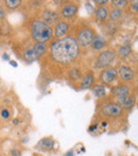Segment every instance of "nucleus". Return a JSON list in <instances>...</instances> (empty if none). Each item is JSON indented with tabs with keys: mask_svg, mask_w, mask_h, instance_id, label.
<instances>
[{
	"mask_svg": "<svg viewBox=\"0 0 138 156\" xmlns=\"http://www.w3.org/2000/svg\"><path fill=\"white\" fill-rule=\"evenodd\" d=\"M108 46V39L106 38L103 35L100 34H96V36L94 37L93 43L90 45V48L94 51H103L105 50V48Z\"/></svg>",
	"mask_w": 138,
	"mask_h": 156,
	"instance_id": "nucleus-13",
	"label": "nucleus"
},
{
	"mask_svg": "<svg viewBox=\"0 0 138 156\" xmlns=\"http://www.w3.org/2000/svg\"><path fill=\"white\" fill-rule=\"evenodd\" d=\"M79 9H80V3L74 1H65L61 5V9L58 11L60 16L66 19H71L78 14Z\"/></svg>",
	"mask_w": 138,
	"mask_h": 156,
	"instance_id": "nucleus-7",
	"label": "nucleus"
},
{
	"mask_svg": "<svg viewBox=\"0 0 138 156\" xmlns=\"http://www.w3.org/2000/svg\"><path fill=\"white\" fill-rule=\"evenodd\" d=\"M91 91H93L94 96L98 99H102L105 97L106 94V89H105V86L101 84H95L93 87H91Z\"/></svg>",
	"mask_w": 138,
	"mask_h": 156,
	"instance_id": "nucleus-21",
	"label": "nucleus"
},
{
	"mask_svg": "<svg viewBox=\"0 0 138 156\" xmlns=\"http://www.w3.org/2000/svg\"><path fill=\"white\" fill-rule=\"evenodd\" d=\"M98 127H99V123H93V124H90V126L88 127V132H89V133H93V132L97 131Z\"/></svg>",
	"mask_w": 138,
	"mask_h": 156,
	"instance_id": "nucleus-31",
	"label": "nucleus"
},
{
	"mask_svg": "<svg viewBox=\"0 0 138 156\" xmlns=\"http://www.w3.org/2000/svg\"><path fill=\"white\" fill-rule=\"evenodd\" d=\"M93 15L94 18H95V21L102 25L105 21L108 20L109 10L107 9V6H97V9H95V12H94Z\"/></svg>",
	"mask_w": 138,
	"mask_h": 156,
	"instance_id": "nucleus-15",
	"label": "nucleus"
},
{
	"mask_svg": "<svg viewBox=\"0 0 138 156\" xmlns=\"http://www.w3.org/2000/svg\"><path fill=\"white\" fill-rule=\"evenodd\" d=\"M116 102L119 103V104L123 107V109L126 113H130V112L134 108V106L137 103L136 94L132 93L130 94H126V96L119 97V98L116 99Z\"/></svg>",
	"mask_w": 138,
	"mask_h": 156,
	"instance_id": "nucleus-9",
	"label": "nucleus"
},
{
	"mask_svg": "<svg viewBox=\"0 0 138 156\" xmlns=\"http://www.w3.org/2000/svg\"><path fill=\"white\" fill-rule=\"evenodd\" d=\"M82 73H81V71L78 69L76 67H72L71 69L69 70V78L71 79L72 81H78L82 79Z\"/></svg>",
	"mask_w": 138,
	"mask_h": 156,
	"instance_id": "nucleus-24",
	"label": "nucleus"
},
{
	"mask_svg": "<svg viewBox=\"0 0 138 156\" xmlns=\"http://www.w3.org/2000/svg\"><path fill=\"white\" fill-rule=\"evenodd\" d=\"M126 112L123 107L116 101H107L99 109V116L103 119V121H120L126 119ZM108 123V122H107Z\"/></svg>",
	"mask_w": 138,
	"mask_h": 156,
	"instance_id": "nucleus-2",
	"label": "nucleus"
},
{
	"mask_svg": "<svg viewBox=\"0 0 138 156\" xmlns=\"http://www.w3.org/2000/svg\"><path fill=\"white\" fill-rule=\"evenodd\" d=\"M0 116H1L2 119H9L11 117V112L8 108H2L0 112Z\"/></svg>",
	"mask_w": 138,
	"mask_h": 156,
	"instance_id": "nucleus-27",
	"label": "nucleus"
},
{
	"mask_svg": "<svg viewBox=\"0 0 138 156\" xmlns=\"http://www.w3.org/2000/svg\"><path fill=\"white\" fill-rule=\"evenodd\" d=\"M65 156H74V151H73V149H71L70 151H68V152L65 154Z\"/></svg>",
	"mask_w": 138,
	"mask_h": 156,
	"instance_id": "nucleus-33",
	"label": "nucleus"
},
{
	"mask_svg": "<svg viewBox=\"0 0 138 156\" xmlns=\"http://www.w3.org/2000/svg\"><path fill=\"white\" fill-rule=\"evenodd\" d=\"M133 50H132V47L130 45H122L118 48L117 50V56L121 60H126L131 56L132 54Z\"/></svg>",
	"mask_w": 138,
	"mask_h": 156,
	"instance_id": "nucleus-20",
	"label": "nucleus"
},
{
	"mask_svg": "<svg viewBox=\"0 0 138 156\" xmlns=\"http://www.w3.org/2000/svg\"><path fill=\"white\" fill-rule=\"evenodd\" d=\"M13 123H14V125L18 124V119H14V120H13Z\"/></svg>",
	"mask_w": 138,
	"mask_h": 156,
	"instance_id": "nucleus-35",
	"label": "nucleus"
},
{
	"mask_svg": "<svg viewBox=\"0 0 138 156\" xmlns=\"http://www.w3.org/2000/svg\"><path fill=\"white\" fill-rule=\"evenodd\" d=\"M136 105H137V107H138V100H137V103H136Z\"/></svg>",
	"mask_w": 138,
	"mask_h": 156,
	"instance_id": "nucleus-38",
	"label": "nucleus"
},
{
	"mask_svg": "<svg viewBox=\"0 0 138 156\" xmlns=\"http://www.w3.org/2000/svg\"><path fill=\"white\" fill-rule=\"evenodd\" d=\"M96 34L97 33H96L95 29L93 27H90L88 25H83L76 31L74 38H76V43H78L80 48H88L90 47Z\"/></svg>",
	"mask_w": 138,
	"mask_h": 156,
	"instance_id": "nucleus-4",
	"label": "nucleus"
},
{
	"mask_svg": "<svg viewBox=\"0 0 138 156\" xmlns=\"http://www.w3.org/2000/svg\"><path fill=\"white\" fill-rule=\"evenodd\" d=\"M118 78V69H116L113 66H109L107 68H104L99 73V84L103 86H109L111 85Z\"/></svg>",
	"mask_w": 138,
	"mask_h": 156,
	"instance_id": "nucleus-6",
	"label": "nucleus"
},
{
	"mask_svg": "<svg viewBox=\"0 0 138 156\" xmlns=\"http://www.w3.org/2000/svg\"><path fill=\"white\" fill-rule=\"evenodd\" d=\"M60 14L55 11H52V10H44L43 12L41 13V19L44 21L45 23L49 26H53L56 25L58 21L61 20L60 18Z\"/></svg>",
	"mask_w": 138,
	"mask_h": 156,
	"instance_id": "nucleus-11",
	"label": "nucleus"
},
{
	"mask_svg": "<svg viewBox=\"0 0 138 156\" xmlns=\"http://www.w3.org/2000/svg\"><path fill=\"white\" fill-rule=\"evenodd\" d=\"M31 36L35 43L47 44L53 37V28L44 23L41 19H33L31 21Z\"/></svg>",
	"mask_w": 138,
	"mask_h": 156,
	"instance_id": "nucleus-3",
	"label": "nucleus"
},
{
	"mask_svg": "<svg viewBox=\"0 0 138 156\" xmlns=\"http://www.w3.org/2000/svg\"><path fill=\"white\" fill-rule=\"evenodd\" d=\"M95 74L91 70L87 71L84 76H82L80 82V89L84 90V89H91V87L95 85Z\"/></svg>",
	"mask_w": 138,
	"mask_h": 156,
	"instance_id": "nucleus-16",
	"label": "nucleus"
},
{
	"mask_svg": "<svg viewBox=\"0 0 138 156\" xmlns=\"http://www.w3.org/2000/svg\"><path fill=\"white\" fill-rule=\"evenodd\" d=\"M70 30V23L68 21L61 19L56 25H54L53 27V36L56 39H62L64 37L67 36Z\"/></svg>",
	"mask_w": 138,
	"mask_h": 156,
	"instance_id": "nucleus-10",
	"label": "nucleus"
},
{
	"mask_svg": "<svg viewBox=\"0 0 138 156\" xmlns=\"http://www.w3.org/2000/svg\"><path fill=\"white\" fill-rule=\"evenodd\" d=\"M117 58V51L115 49H105L99 53L95 62V68L97 69H104L111 66L114 61Z\"/></svg>",
	"mask_w": 138,
	"mask_h": 156,
	"instance_id": "nucleus-5",
	"label": "nucleus"
},
{
	"mask_svg": "<svg viewBox=\"0 0 138 156\" xmlns=\"http://www.w3.org/2000/svg\"><path fill=\"white\" fill-rule=\"evenodd\" d=\"M132 87L130 86V84H124V83H120V84L113 86L111 89V94L115 97L116 99L122 96H126V94H132Z\"/></svg>",
	"mask_w": 138,
	"mask_h": 156,
	"instance_id": "nucleus-14",
	"label": "nucleus"
},
{
	"mask_svg": "<svg viewBox=\"0 0 138 156\" xmlns=\"http://www.w3.org/2000/svg\"><path fill=\"white\" fill-rule=\"evenodd\" d=\"M100 26H101L103 36H105L106 38L107 37H114L119 32V25H118V23H114V21H111L109 19Z\"/></svg>",
	"mask_w": 138,
	"mask_h": 156,
	"instance_id": "nucleus-12",
	"label": "nucleus"
},
{
	"mask_svg": "<svg viewBox=\"0 0 138 156\" xmlns=\"http://www.w3.org/2000/svg\"><path fill=\"white\" fill-rule=\"evenodd\" d=\"M8 55H6V54H4V56H3V60H8Z\"/></svg>",
	"mask_w": 138,
	"mask_h": 156,
	"instance_id": "nucleus-37",
	"label": "nucleus"
},
{
	"mask_svg": "<svg viewBox=\"0 0 138 156\" xmlns=\"http://www.w3.org/2000/svg\"><path fill=\"white\" fill-rule=\"evenodd\" d=\"M123 10L119 8H116V6H113V8L109 10V16L108 19L111 21H114V23H118L122 19L123 17Z\"/></svg>",
	"mask_w": 138,
	"mask_h": 156,
	"instance_id": "nucleus-19",
	"label": "nucleus"
},
{
	"mask_svg": "<svg viewBox=\"0 0 138 156\" xmlns=\"http://www.w3.org/2000/svg\"><path fill=\"white\" fill-rule=\"evenodd\" d=\"M32 3H33V5L39 6V5H41V1H33V2H32Z\"/></svg>",
	"mask_w": 138,
	"mask_h": 156,
	"instance_id": "nucleus-34",
	"label": "nucleus"
},
{
	"mask_svg": "<svg viewBox=\"0 0 138 156\" xmlns=\"http://www.w3.org/2000/svg\"><path fill=\"white\" fill-rule=\"evenodd\" d=\"M85 6H86V10H88L89 14H94V12H95V8H94L93 4H90V2H86V3H85Z\"/></svg>",
	"mask_w": 138,
	"mask_h": 156,
	"instance_id": "nucleus-29",
	"label": "nucleus"
},
{
	"mask_svg": "<svg viewBox=\"0 0 138 156\" xmlns=\"http://www.w3.org/2000/svg\"><path fill=\"white\" fill-rule=\"evenodd\" d=\"M3 3L4 6L8 8L9 10H16V9H18L21 5L23 1L21 0H5Z\"/></svg>",
	"mask_w": 138,
	"mask_h": 156,
	"instance_id": "nucleus-23",
	"label": "nucleus"
},
{
	"mask_svg": "<svg viewBox=\"0 0 138 156\" xmlns=\"http://www.w3.org/2000/svg\"><path fill=\"white\" fill-rule=\"evenodd\" d=\"M11 156H21V152L17 148H14L11 150Z\"/></svg>",
	"mask_w": 138,
	"mask_h": 156,
	"instance_id": "nucleus-32",
	"label": "nucleus"
},
{
	"mask_svg": "<svg viewBox=\"0 0 138 156\" xmlns=\"http://www.w3.org/2000/svg\"><path fill=\"white\" fill-rule=\"evenodd\" d=\"M135 70L132 67L126 65H122L118 68V78L120 79L121 83L124 84H130L135 80Z\"/></svg>",
	"mask_w": 138,
	"mask_h": 156,
	"instance_id": "nucleus-8",
	"label": "nucleus"
},
{
	"mask_svg": "<svg viewBox=\"0 0 138 156\" xmlns=\"http://www.w3.org/2000/svg\"><path fill=\"white\" fill-rule=\"evenodd\" d=\"M80 49L76 38L67 35L62 39H55L49 46V53L53 61L60 64H70L80 55Z\"/></svg>",
	"mask_w": 138,
	"mask_h": 156,
	"instance_id": "nucleus-1",
	"label": "nucleus"
},
{
	"mask_svg": "<svg viewBox=\"0 0 138 156\" xmlns=\"http://www.w3.org/2000/svg\"><path fill=\"white\" fill-rule=\"evenodd\" d=\"M10 64H12V66H14V67H16V66H17V65H16V63H15L14 61H11Z\"/></svg>",
	"mask_w": 138,
	"mask_h": 156,
	"instance_id": "nucleus-36",
	"label": "nucleus"
},
{
	"mask_svg": "<svg viewBox=\"0 0 138 156\" xmlns=\"http://www.w3.org/2000/svg\"><path fill=\"white\" fill-rule=\"evenodd\" d=\"M111 3L113 4V6H116V8H119L123 10V9L128 8L130 1H126V0H113V1H111Z\"/></svg>",
	"mask_w": 138,
	"mask_h": 156,
	"instance_id": "nucleus-25",
	"label": "nucleus"
},
{
	"mask_svg": "<svg viewBox=\"0 0 138 156\" xmlns=\"http://www.w3.org/2000/svg\"><path fill=\"white\" fill-rule=\"evenodd\" d=\"M23 58H25V61L27 63H32L38 60L39 55L37 54L36 50H35L34 45L28 46L27 48H25V50H23Z\"/></svg>",
	"mask_w": 138,
	"mask_h": 156,
	"instance_id": "nucleus-17",
	"label": "nucleus"
},
{
	"mask_svg": "<svg viewBox=\"0 0 138 156\" xmlns=\"http://www.w3.org/2000/svg\"><path fill=\"white\" fill-rule=\"evenodd\" d=\"M5 16H6V10L4 9L3 5H0V20L5 18Z\"/></svg>",
	"mask_w": 138,
	"mask_h": 156,
	"instance_id": "nucleus-30",
	"label": "nucleus"
},
{
	"mask_svg": "<svg viewBox=\"0 0 138 156\" xmlns=\"http://www.w3.org/2000/svg\"><path fill=\"white\" fill-rule=\"evenodd\" d=\"M129 8H130V11L133 13V14H138V0L130 1Z\"/></svg>",
	"mask_w": 138,
	"mask_h": 156,
	"instance_id": "nucleus-26",
	"label": "nucleus"
},
{
	"mask_svg": "<svg viewBox=\"0 0 138 156\" xmlns=\"http://www.w3.org/2000/svg\"><path fill=\"white\" fill-rule=\"evenodd\" d=\"M34 48L36 50L37 54L39 55V58H41L43 55H45L48 51H49V47L47 44H39V43H34Z\"/></svg>",
	"mask_w": 138,
	"mask_h": 156,
	"instance_id": "nucleus-22",
	"label": "nucleus"
},
{
	"mask_svg": "<svg viewBox=\"0 0 138 156\" xmlns=\"http://www.w3.org/2000/svg\"><path fill=\"white\" fill-rule=\"evenodd\" d=\"M94 3L97 6H106L109 3V1L108 0H95Z\"/></svg>",
	"mask_w": 138,
	"mask_h": 156,
	"instance_id": "nucleus-28",
	"label": "nucleus"
},
{
	"mask_svg": "<svg viewBox=\"0 0 138 156\" xmlns=\"http://www.w3.org/2000/svg\"><path fill=\"white\" fill-rule=\"evenodd\" d=\"M54 146H55V140H54L52 137L41 138V139L39 140V142H38L39 148H41L43 150H46V151L53 150Z\"/></svg>",
	"mask_w": 138,
	"mask_h": 156,
	"instance_id": "nucleus-18",
	"label": "nucleus"
}]
</instances>
